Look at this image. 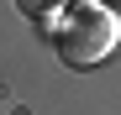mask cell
Returning a JSON list of instances; mask_svg holds the SVG:
<instances>
[{"instance_id": "6da1fadb", "label": "cell", "mask_w": 121, "mask_h": 115, "mask_svg": "<svg viewBox=\"0 0 121 115\" xmlns=\"http://www.w3.org/2000/svg\"><path fill=\"white\" fill-rule=\"evenodd\" d=\"M53 42H58V58L69 68H95L121 47V16L100 0H79V5L63 11V31Z\"/></svg>"}, {"instance_id": "7a4b0ae2", "label": "cell", "mask_w": 121, "mask_h": 115, "mask_svg": "<svg viewBox=\"0 0 121 115\" xmlns=\"http://www.w3.org/2000/svg\"><path fill=\"white\" fill-rule=\"evenodd\" d=\"M16 5H21V16L42 21V16H58V11H69V0H16Z\"/></svg>"}]
</instances>
